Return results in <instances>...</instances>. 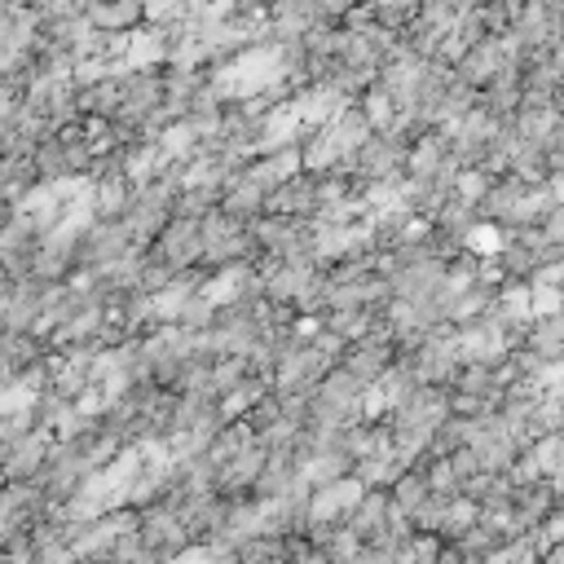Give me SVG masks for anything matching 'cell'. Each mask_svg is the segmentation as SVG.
Returning <instances> with one entry per match:
<instances>
[{
	"instance_id": "6da1fadb",
	"label": "cell",
	"mask_w": 564,
	"mask_h": 564,
	"mask_svg": "<svg viewBox=\"0 0 564 564\" xmlns=\"http://www.w3.org/2000/svg\"><path fill=\"white\" fill-rule=\"evenodd\" d=\"M555 507H560V498H555V485H551V481H533V485L511 489V524H516L520 533L542 529Z\"/></svg>"
},
{
	"instance_id": "3957f363",
	"label": "cell",
	"mask_w": 564,
	"mask_h": 564,
	"mask_svg": "<svg viewBox=\"0 0 564 564\" xmlns=\"http://www.w3.org/2000/svg\"><path fill=\"white\" fill-rule=\"evenodd\" d=\"M542 542H546V546L564 542V507H555V511H551V520L542 524Z\"/></svg>"
},
{
	"instance_id": "277c9868",
	"label": "cell",
	"mask_w": 564,
	"mask_h": 564,
	"mask_svg": "<svg viewBox=\"0 0 564 564\" xmlns=\"http://www.w3.org/2000/svg\"><path fill=\"white\" fill-rule=\"evenodd\" d=\"M542 564H564V542H555V546H546V555H542Z\"/></svg>"
},
{
	"instance_id": "7a4b0ae2",
	"label": "cell",
	"mask_w": 564,
	"mask_h": 564,
	"mask_svg": "<svg viewBox=\"0 0 564 564\" xmlns=\"http://www.w3.org/2000/svg\"><path fill=\"white\" fill-rule=\"evenodd\" d=\"M542 155H546V168H551V177H564V124H560V128L546 137Z\"/></svg>"
},
{
	"instance_id": "5b68a950",
	"label": "cell",
	"mask_w": 564,
	"mask_h": 564,
	"mask_svg": "<svg viewBox=\"0 0 564 564\" xmlns=\"http://www.w3.org/2000/svg\"><path fill=\"white\" fill-rule=\"evenodd\" d=\"M560 124H564V120H560Z\"/></svg>"
}]
</instances>
